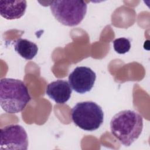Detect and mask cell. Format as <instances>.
Segmentation results:
<instances>
[{"label":"cell","instance_id":"1","mask_svg":"<svg viewBox=\"0 0 150 150\" xmlns=\"http://www.w3.org/2000/svg\"><path fill=\"white\" fill-rule=\"evenodd\" d=\"M110 129L116 139L125 146H129L139 138L142 131L143 118L133 110L121 111L111 118Z\"/></svg>","mask_w":150,"mask_h":150},{"label":"cell","instance_id":"2","mask_svg":"<svg viewBox=\"0 0 150 150\" xmlns=\"http://www.w3.org/2000/svg\"><path fill=\"white\" fill-rule=\"evenodd\" d=\"M31 98L25 83L18 79L4 78L0 81V103L7 113L21 112Z\"/></svg>","mask_w":150,"mask_h":150},{"label":"cell","instance_id":"3","mask_svg":"<svg viewBox=\"0 0 150 150\" xmlns=\"http://www.w3.org/2000/svg\"><path fill=\"white\" fill-rule=\"evenodd\" d=\"M73 122L80 128L94 131L100 128L104 121V112L97 103L91 101L77 103L71 109Z\"/></svg>","mask_w":150,"mask_h":150},{"label":"cell","instance_id":"4","mask_svg":"<svg viewBox=\"0 0 150 150\" xmlns=\"http://www.w3.org/2000/svg\"><path fill=\"white\" fill-rule=\"evenodd\" d=\"M49 5L54 18L67 26H74L80 23L87 9L86 3L79 0L53 1Z\"/></svg>","mask_w":150,"mask_h":150},{"label":"cell","instance_id":"5","mask_svg":"<svg viewBox=\"0 0 150 150\" xmlns=\"http://www.w3.org/2000/svg\"><path fill=\"white\" fill-rule=\"evenodd\" d=\"M28 146V135L25 129L21 125L11 124L1 128V150H26Z\"/></svg>","mask_w":150,"mask_h":150},{"label":"cell","instance_id":"6","mask_svg":"<svg viewBox=\"0 0 150 150\" xmlns=\"http://www.w3.org/2000/svg\"><path fill=\"white\" fill-rule=\"evenodd\" d=\"M96 79V74L91 69L86 66H79L69 74V83L74 91L84 94L92 89Z\"/></svg>","mask_w":150,"mask_h":150},{"label":"cell","instance_id":"7","mask_svg":"<svg viewBox=\"0 0 150 150\" xmlns=\"http://www.w3.org/2000/svg\"><path fill=\"white\" fill-rule=\"evenodd\" d=\"M46 93L54 102L62 104L66 103L70 98L72 88L68 81L57 80L47 86Z\"/></svg>","mask_w":150,"mask_h":150},{"label":"cell","instance_id":"8","mask_svg":"<svg viewBox=\"0 0 150 150\" xmlns=\"http://www.w3.org/2000/svg\"><path fill=\"white\" fill-rule=\"evenodd\" d=\"M27 6L26 1H0V14L8 20L17 19L25 13Z\"/></svg>","mask_w":150,"mask_h":150},{"label":"cell","instance_id":"9","mask_svg":"<svg viewBox=\"0 0 150 150\" xmlns=\"http://www.w3.org/2000/svg\"><path fill=\"white\" fill-rule=\"evenodd\" d=\"M14 49L21 57L26 60H32L38 52V47L35 43L22 38L15 41Z\"/></svg>","mask_w":150,"mask_h":150},{"label":"cell","instance_id":"10","mask_svg":"<svg viewBox=\"0 0 150 150\" xmlns=\"http://www.w3.org/2000/svg\"><path fill=\"white\" fill-rule=\"evenodd\" d=\"M114 50L118 54H125L131 49L130 40L126 38H120L113 41Z\"/></svg>","mask_w":150,"mask_h":150}]
</instances>
